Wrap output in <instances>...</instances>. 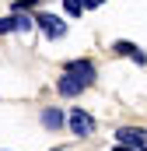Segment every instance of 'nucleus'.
<instances>
[{"label":"nucleus","instance_id":"obj_9","mask_svg":"<svg viewBox=\"0 0 147 151\" xmlns=\"http://www.w3.org/2000/svg\"><path fill=\"white\" fill-rule=\"evenodd\" d=\"M63 11H67L70 18H77V14H84L88 7H84V0H63Z\"/></svg>","mask_w":147,"mask_h":151},{"label":"nucleus","instance_id":"obj_4","mask_svg":"<svg viewBox=\"0 0 147 151\" xmlns=\"http://www.w3.org/2000/svg\"><path fill=\"white\" fill-rule=\"evenodd\" d=\"M84 88H88V84H84V81H81L77 74H70V70H67L63 77H60V84H56V91H60L63 99H70V95H81Z\"/></svg>","mask_w":147,"mask_h":151},{"label":"nucleus","instance_id":"obj_5","mask_svg":"<svg viewBox=\"0 0 147 151\" xmlns=\"http://www.w3.org/2000/svg\"><path fill=\"white\" fill-rule=\"evenodd\" d=\"M67 123H70V130H74V134H77V137H88V134L95 130V119H91V116H88V113H81V109H74V113H70V119H67Z\"/></svg>","mask_w":147,"mask_h":151},{"label":"nucleus","instance_id":"obj_6","mask_svg":"<svg viewBox=\"0 0 147 151\" xmlns=\"http://www.w3.org/2000/svg\"><path fill=\"white\" fill-rule=\"evenodd\" d=\"M67 70H70V74H77L81 81H84V84H91V81H95V67H91L88 60H74Z\"/></svg>","mask_w":147,"mask_h":151},{"label":"nucleus","instance_id":"obj_11","mask_svg":"<svg viewBox=\"0 0 147 151\" xmlns=\"http://www.w3.org/2000/svg\"><path fill=\"white\" fill-rule=\"evenodd\" d=\"M116 151H133V148H126V144H119V148H116Z\"/></svg>","mask_w":147,"mask_h":151},{"label":"nucleus","instance_id":"obj_3","mask_svg":"<svg viewBox=\"0 0 147 151\" xmlns=\"http://www.w3.org/2000/svg\"><path fill=\"white\" fill-rule=\"evenodd\" d=\"M35 25H39L49 39H63V35H67V21H63V18H56V14H39Z\"/></svg>","mask_w":147,"mask_h":151},{"label":"nucleus","instance_id":"obj_2","mask_svg":"<svg viewBox=\"0 0 147 151\" xmlns=\"http://www.w3.org/2000/svg\"><path fill=\"white\" fill-rule=\"evenodd\" d=\"M35 28V18H28V14H7V18H0V35H7V32H32Z\"/></svg>","mask_w":147,"mask_h":151},{"label":"nucleus","instance_id":"obj_8","mask_svg":"<svg viewBox=\"0 0 147 151\" xmlns=\"http://www.w3.org/2000/svg\"><path fill=\"white\" fill-rule=\"evenodd\" d=\"M42 123H46L49 130H56V127L63 123V113H60V109H46V113H42Z\"/></svg>","mask_w":147,"mask_h":151},{"label":"nucleus","instance_id":"obj_10","mask_svg":"<svg viewBox=\"0 0 147 151\" xmlns=\"http://www.w3.org/2000/svg\"><path fill=\"white\" fill-rule=\"evenodd\" d=\"M105 0H84V7H102Z\"/></svg>","mask_w":147,"mask_h":151},{"label":"nucleus","instance_id":"obj_7","mask_svg":"<svg viewBox=\"0 0 147 151\" xmlns=\"http://www.w3.org/2000/svg\"><path fill=\"white\" fill-rule=\"evenodd\" d=\"M116 53H123V56H133L137 63H147V56L137 49V46H133V42H116Z\"/></svg>","mask_w":147,"mask_h":151},{"label":"nucleus","instance_id":"obj_1","mask_svg":"<svg viewBox=\"0 0 147 151\" xmlns=\"http://www.w3.org/2000/svg\"><path fill=\"white\" fill-rule=\"evenodd\" d=\"M116 141H119V144H126V148H133V151H147V130L123 127V130L116 134Z\"/></svg>","mask_w":147,"mask_h":151}]
</instances>
